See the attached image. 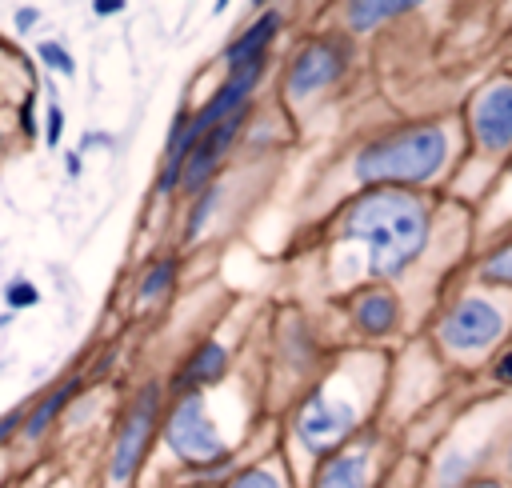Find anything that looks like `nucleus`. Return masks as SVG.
<instances>
[{
    "label": "nucleus",
    "mask_w": 512,
    "mask_h": 488,
    "mask_svg": "<svg viewBox=\"0 0 512 488\" xmlns=\"http://www.w3.org/2000/svg\"><path fill=\"white\" fill-rule=\"evenodd\" d=\"M4 300H8V308L16 312V308H32V304L40 300V292H36L32 280H12V284L4 288Z\"/></svg>",
    "instance_id": "obj_22"
},
{
    "label": "nucleus",
    "mask_w": 512,
    "mask_h": 488,
    "mask_svg": "<svg viewBox=\"0 0 512 488\" xmlns=\"http://www.w3.org/2000/svg\"><path fill=\"white\" fill-rule=\"evenodd\" d=\"M348 316H352V328H356L360 336L380 340V336H392V332L400 328L404 308H400V296H396L388 284H368V288H360V292L352 296Z\"/></svg>",
    "instance_id": "obj_11"
},
{
    "label": "nucleus",
    "mask_w": 512,
    "mask_h": 488,
    "mask_svg": "<svg viewBox=\"0 0 512 488\" xmlns=\"http://www.w3.org/2000/svg\"><path fill=\"white\" fill-rule=\"evenodd\" d=\"M348 56H352V52H348L344 40H332V36H324V40H308V44L292 56V64H288L284 96H288V100H308V96L332 88V84L344 76Z\"/></svg>",
    "instance_id": "obj_9"
},
{
    "label": "nucleus",
    "mask_w": 512,
    "mask_h": 488,
    "mask_svg": "<svg viewBox=\"0 0 512 488\" xmlns=\"http://www.w3.org/2000/svg\"><path fill=\"white\" fill-rule=\"evenodd\" d=\"M172 284H176V260H160V264H152V268L144 272V280H140V288H136V300H140V304H156L160 296L172 292Z\"/></svg>",
    "instance_id": "obj_18"
},
{
    "label": "nucleus",
    "mask_w": 512,
    "mask_h": 488,
    "mask_svg": "<svg viewBox=\"0 0 512 488\" xmlns=\"http://www.w3.org/2000/svg\"><path fill=\"white\" fill-rule=\"evenodd\" d=\"M372 404H376V396H372L368 376H360L352 368L328 376L300 400V408L292 416L296 452L316 468L320 460H328L332 452H340L348 440H356L364 432Z\"/></svg>",
    "instance_id": "obj_4"
},
{
    "label": "nucleus",
    "mask_w": 512,
    "mask_h": 488,
    "mask_svg": "<svg viewBox=\"0 0 512 488\" xmlns=\"http://www.w3.org/2000/svg\"><path fill=\"white\" fill-rule=\"evenodd\" d=\"M224 376H228V348H224L220 340H200V344L188 352V360L180 364V372H176V380H172V392H176V396H184V392H204V388L220 384Z\"/></svg>",
    "instance_id": "obj_12"
},
{
    "label": "nucleus",
    "mask_w": 512,
    "mask_h": 488,
    "mask_svg": "<svg viewBox=\"0 0 512 488\" xmlns=\"http://www.w3.org/2000/svg\"><path fill=\"white\" fill-rule=\"evenodd\" d=\"M252 108V104H248ZM248 108H240L236 116H228L224 124H216L192 152H188V160H184V168H180V188L184 192H204L208 184H216V168H220V160L228 156V148L236 144V136H240V128H244V120H248Z\"/></svg>",
    "instance_id": "obj_10"
},
{
    "label": "nucleus",
    "mask_w": 512,
    "mask_h": 488,
    "mask_svg": "<svg viewBox=\"0 0 512 488\" xmlns=\"http://www.w3.org/2000/svg\"><path fill=\"white\" fill-rule=\"evenodd\" d=\"M20 424H24V420H20V412H4V416H0V444H4Z\"/></svg>",
    "instance_id": "obj_27"
},
{
    "label": "nucleus",
    "mask_w": 512,
    "mask_h": 488,
    "mask_svg": "<svg viewBox=\"0 0 512 488\" xmlns=\"http://www.w3.org/2000/svg\"><path fill=\"white\" fill-rule=\"evenodd\" d=\"M464 140V124L452 120H420V124H400L376 140H368L352 156V176L364 188H412L420 192L424 184L440 180L456 160Z\"/></svg>",
    "instance_id": "obj_2"
},
{
    "label": "nucleus",
    "mask_w": 512,
    "mask_h": 488,
    "mask_svg": "<svg viewBox=\"0 0 512 488\" xmlns=\"http://www.w3.org/2000/svg\"><path fill=\"white\" fill-rule=\"evenodd\" d=\"M400 12H412V4H404V0H356L344 8V20L352 32H368V28H376Z\"/></svg>",
    "instance_id": "obj_16"
},
{
    "label": "nucleus",
    "mask_w": 512,
    "mask_h": 488,
    "mask_svg": "<svg viewBox=\"0 0 512 488\" xmlns=\"http://www.w3.org/2000/svg\"><path fill=\"white\" fill-rule=\"evenodd\" d=\"M160 436H164V448L188 472H200V476L228 472L232 476V444L224 440L204 392L172 396V404L164 412V424H160Z\"/></svg>",
    "instance_id": "obj_5"
},
{
    "label": "nucleus",
    "mask_w": 512,
    "mask_h": 488,
    "mask_svg": "<svg viewBox=\"0 0 512 488\" xmlns=\"http://www.w3.org/2000/svg\"><path fill=\"white\" fill-rule=\"evenodd\" d=\"M76 392H80V380H64L60 388H52V392H48V396H44V400H40V404L28 412V420H24V428H20V432H24L28 440L44 436V428H48V424L60 416V408H68V400H72Z\"/></svg>",
    "instance_id": "obj_15"
},
{
    "label": "nucleus",
    "mask_w": 512,
    "mask_h": 488,
    "mask_svg": "<svg viewBox=\"0 0 512 488\" xmlns=\"http://www.w3.org/2000/svg\"><path fill=\"white\" fill-rule=\"evenodd\" d=\"M476 284L512 292V232L504 240H492L476 260Z\"/></svg>",
    "instance_id": "obj_14"
},
{
    "label": "nucleus",
    "mask_w": 512,
    "mask_h": 488,
    "mask_svg": "<svg viewBox=\"0 0 512 488\" xmlns=\"http://www.w3.org/2000/svg\"><path fill=\"white\" fill-rule=\"evenodd\" d=\"M484 372H488V380H492V388L500 392V396H508L512 392V340L484 364Z\"/></svg>",
    "instance_id": "obj_20"
},
{
    "label": "nucleus",
    "mask_w": 512,
    "mask_h": 488,
    "mask_svg": "<svg viewBox=\"0 0 512 488\" xmlns=\"http://www.w3.org/2000/svg\"><path fill=\"white\" fill-rule=\"evenodd\" d=\"M60 132H64V112L60 104H48V120H44V144L56 148L60 144Z\"/></svg>",
    "instance_id": "obj_24"
},
{
    "label": "nucleus",
    "mask_w": 512,
    "mask_h": 488,
    "mask_svg": "<svg viewBox=\"0 0 512 488\" xmlns=\"http://www.w3.org/2000/svg\"><path fill=\"white\" fill-rule=\"evenodd\" d=\"M460 488H512L504 476H496V472H484V476H476V480H468V484H460Z\"/></svg>",
    "instance_id": "obj_25"
},
{
    "label": "nucleus",
    "mask_w": 512,
    "mask_h": 488,
    "mask_svg": "<svg viewBox=\"0 0 512 488\" xmlns=\"http://www.w3.org/2000/svg\"><path fill=\"white\" fill-rule=\"evenodd\" d=\"M220 488H288V476H284V468H280V464L260 460V464L236 468Z\"/></svg>",
    "instance_id": "obj_17"
},
{
    "label": "nucleus",
    "mask_w": 512,
    "mask_h": 488,
    "mask_svg": "<svg viewBox=\"0 0 512 488\" xmlns=\"http://www.w3.org/2000/svg\"><path fill=\"white\" fill-rule=\"evenodd\" d=\"M36 20H40V12H36V8H16V32L36 28Z\"/></svg>",
    "instance_id": "obj_26"
},
{
    "label": "nucleus",
    "mask_w": 512,
    "mask_h": 488,
    "mask_svg": "<svg viewBox=\"0 0 512 488\" xmlns=\"http://www.w3.org/2000/svg\"><path fill=\"white\" fill-rule=\"evenodd\" d=\"M388 444L376 428H364L356 440H348L340 452L320 460L312 468L308 488H380L388 476Z\"/></svg>",
    "instance_id": "obj_8"
},
{
    "label": "nucleus",
    "mask_w": 512,
    "mask_h": 488,
    "mask_svg": "<svg viewBox=\"0 0 512 488\" xmlns=\"http://www.w3.org/2000/svg\"><path fill=\"white\" fill-rule=\"evenodd\" d=\"M436 208L412 188H364L336 216V240L364 252L372 284L400 280L432 244Z\"/></svg>",
    "instance_id": "obj_1"
},
{
    "label": "nucleus",
    "mask_w": 512,
    "mask_h": 488,
    "mask_svg": "<svg viewBox=\"0 0 512 488\" xmlns=\"http://www.w3.org/2000/svg\"><path fill=\"white\" fill-rule=\"evenodd\" d=\"M4 324H8V316H0V328H4Z\"/></svg>",
    "instance_id": "obj_34"
},
{
    "label": "nucleus",
    "mask_w": 512,
    "mask_h": 488,
    "mask_svg": "<svg viewBox=\"0 0 512 488\" xmlns=\"http://www.w3.org/2000/svg\"><path fill=\"white\" fill-rule=\"evenodd\" d=\"M160 424H164L160 420V384H144L132 396L128 412L120 416V428H116V440L108 452V488H128L136 480Z\"/></svg>",
    "instance_id": "obj_7"
},
{
    "label": "nucleus",
    "mask_w": 512,
    "mask_h": 488,
    "mask_svg": "<svg viewBox=\"0 0 512 488\" xmlns=\"http://www.w3.org/2000/svg\"><path fill=\"white\" fill-rule=\"evenodd\" d=\"M192 488H216V484H192Z\"/></svg>",
    "instance_id": "obj_33"
},
{
    "label": "nucleus",
    "mask_w": 512,
    "mask_h": 488,
    "mask_svg": "<svg viewBox=\"0 0 512 488\" xmlns=\"http://www.w3.org/2000/svg\"><path fill=\"white\" fill-rule=\"evenodd\" d=\"M216 204H220V184H208V188L196 196V204H192V212H188V220H184V236H188V240L200 236V228L212 220Z\"/></svg>",
    "instance_id": "obj_19"
},
{
    "label": "nucleus",
    "mask_w": 512,
    "mask_h": 488,
    "mask_svg": "<svg viewBox=\"0 0 512 488\" xmlns=\"http://www.w3.org/2000/svg\"><path fill=\"white\" fill-rule=\"evenodd\" d=\"M20 124H24V132H28V136L36 132V116H32V96L24 100V112H20Z\"/></svg>",
    "instance_id": "obj_30"
},
{
    "label": "nucleus",
    "mask_w": 512,
    "mask_h": 488,
    "mask_svg": "<svg viewBox=\"0 0 512 488\" xmlns=\"http://www.w3.org/2000/svg\"><path fill=\"white\" fill-rule=\"evenodd\" d=\"M120 8H124L120 0H96V4H92V12H96V16H116Z\"/></svg>",
    "instance_id": "obj_28"
},
{
    "label": "nucleus",
    "mask_w": 512,
    "mask_h": 488,
    "mask_svg": "<svg viewBox=\"0 0 512 488\" xmlns=\"http://www.w3.org/2000/svg\"><path fill=\"white\" fill-rule=\"evenodd\" d=\"M412 488H428V484H424V480H416V484H412Z\"/></svg>",
    "instance_id": "obj_32"
},
{
    "label": "nucleus",
    "mask_w": 512,
    "mask_h": 488,
    "mask_svg": "<svg viewBox=\"0 0 512 488\" xmlns=\"http://www.w3.org/2000/svg\"><path fill=\"white\" fill-rule=\"evenodd\" d=\"M280 32V12L276 8H264L228 48H224V68H248V64H264L268 60V48Z\"/></svg>",
    "instance_id": "obj_13"
},
{
    "label": "nucleus",
    "mask_w": 512,
    "mask_h": 488,
    "mask_svg": "<svg viewBox=\"0 0 512 488\" xmlns=\"http://www.w3.org/2000/svg\"><path fill=\"white\" fill-rule=\"evenodd\" d=\"M464 140L476 160H512V72L488 76L464 104Z\"/></svg>",
    "instance_id": "obj_6"
},
{
    "label": "nucleus",
    "mask_w": 512,
    "mask_h": 488,
    "mask_svg": "<svg viewBox=\"0 0 512 488\" xmlns=\"http://www.w3.org/2000/svg\"><path fill=\"white\" fill-rule=\"evenodd\" d=\"M96 144H104V148H108L112 140H108L104 132H84V140H80V152H88V148H96Z\"/></svg>",
    "instance_id": "obj_29"
},
{
    "label": "nucleus",
    "mask_w": 512,
    "mask_h": 488,
    "mask_svg": "<svg viewBox=\"0 0 512 488\" xmlns=\"http://www.w3.org/2000/svg\"><path fill=\"white\" fill-rule=\"evenodd\" d=\"M64 164H68V176H80V152H68Z\"/></svg>",
    "instance_id": "obj_31"
},
{
    "label": "nucleus",
    "mask_w": 512,
    "mask_h": 488,
    "mask_svg": "<svg viewBox=\"0 0 512 488\" xmlns=\"http://www.w3.org/2000/svg\"><path fill=\"white\" fill-rule=\"evenodd\" d=\"M36 52H40V60H44L48 68H56L60 76H72V72H76V60H72V52H68L64 44L44 40V44H36Z\"/></svg>",
    "instance_id": "obj_21"
},
{
    "label": "nucleus",
    "mask_w": 512,
    "mask_h": 488,
    "mask_svg": "<svg viewBox=\"0 0 512 488\" xmlns=\"http://www.w3.org/2000/svg\"><path fill=\"white\" fill-rule=\"evenodd\" d=\"M492 472L512 484V416H508V424H504V436H500V452H496V468H492Z\"/></svg>",
    "instance_id": "obj_23"
},
{
    "label": "nucleus",
    "mask_w": 512,
    "mask_h": 488,
    "mask_svg": "<svg viewBox=\"0 0 512 488\" xmlns=\"http://www.w3.org/2000/svg\"><path fill=\"white\" fill-rule=\"evenodd\" d=\"M512 340V292L468 284L432 320V344L452 368H480Z\"/></svg>",
    "instance_id": "obj_3"
}]
</instances>
